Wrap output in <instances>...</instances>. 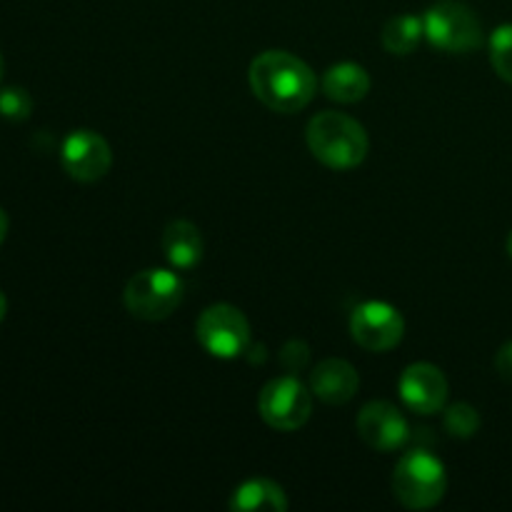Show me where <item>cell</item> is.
Returning a JSON list of instances; mask_svg holds the SVG:
<instances>
[{
	"instance_id": "6da1fadb",
	"label": "cell",
	"mask_w": 512,
	"mask_h": 512,
	"mask_svg": "<svg viewBox=\"0 0 512 512\" xmlns=\"http://www.w3.org/2000/svg\"><path fill=\"white\" fill-rule=\"evenodd\" d=\"M250 88L265 108L275 113H298L315 98L318 80L308 63L288 50H265L250 63Z\"/></svg>"
},
{
	"instance_id": "7a4b0ae2",
	"label": "cell",
	"mask_w": 512,
	"mask_h": 512,
	"mask_svg": "<svg viewBox=\"0 0 512 512\" xmlns=\"http://www.w3.org/2000/svg\"><path fill=\"white\" fill-rule=\"evenodd\" d=\"M305 140L315 160L333 170L358 168L370 148L363 125L335 110H323L315 115L305 130Z\"/></svg>"
},
{
	"instance_id": "3957f363",
	"label": "cell",
	"mask_w": 512,
	"mask_h": 512,
	"mask_svg": "<svg viewBox=\"0 0 512 512\" xmlns=\"http://www.w3.org/2000/svg\"><path fill=\"white\" fill-rule=\"evenodd\" d=\"M445 488H448L445 465L428 450H410L395 465L393 493L403 508H433L443 500Z\"/></svg>"
},
{
	"instance_id": "277c9868",
	"label": "cell",
	"mask_w": 512,
	"mask_h": 512,
	"mask_svg": "<svg viewBox=\"0 0 512 512\" xmlns=\"http://www.w3.org/2000/svg\"><path fill=\"white\" fill-rule=\"evenodd\" d=\"M425 38L443 53H473L483 45V25L468 5L458 0H440L423 15Z\"/></svg>"
},
{
	"instance_id": "5b68a950",
	"label": "cell",
	"mask_w": 512,
	"mask_h": 512,
	"mask_svg": "<svg viewBox=\"0 0 512 512\" xmlns=\"http://www.w3.org/2000/svg\"><path fill=\"white\" fill-rule=\"evenodd\" d=\"M183 290V280L173 270L148 268L128 280L123 300L130 315L158 323L170 318L173 310L183 303Z\"/></svg>"
},
{
	"instance_id": "8992f818",
	"label": "cell",
	"mask_w": 512,
	"mask_h": 512,
	"mask_svg": "<svg viewBox=\"0 0 512 512\" xmlns=\"http://www.w3.org/2000/svg\"><path fill=\"white\" fill-rule=\"evenodd\" d=\"M195 338L205 353L220 360H233L248 350L250 323L238 308L228 303L210 305L195 325Z\"/></svg>"
},
{
	"instance_id": "52a82bcc",
	"label": "cell",
	"mask_w": 512,
	"mask_h": 512,
	"mask_svg": "<svg viewBox=\"0 0 512 512\" xmlns=\"http://www.w3.org/2000/svg\"><path fill=\"white\" fill-rule=\"evenodd\" d=\"M258 413L270 428L283 430V433L303 428L313 413V390L305 388L293 375L270 380L260 390Z\"/></svg>"
},
{
	"instance_id": "ba28073f",
	"label": "cell",
	"mask_w": 512,
	"mask_h": 512,
	"mask_svg": "<svg viewBox=\"0 0 512 512\" xmlns=\"http://www.w3.org/2000/svg\"><path fill=\"white\" fill-rule=\"evenodd\" d=\"M405 320L400 310L393 305L380 303V300H368L358 305L350 318V335L360 348L370 353H385L393 350L403 340Z\"/></svg>"
},
{
	"instance_id": "9c48e42d",
	"label": "cell",
	"mask_w": 512,
	"mask_h": 512,
	"mask_svg": "<svg viewBox=\"0 0 512 512\" xmlns=\"http://www.w3.org/2000/svg\"><path fill=\"white\" fill-rule=\"evenodd\" d=\"M65 173L78 183H95L105 178L113 165L108 140L95 130H73L60 148Z\"/></svg>"
},
{
	"instance_id": "30bf717a",
	"label": "cell",
	"mask_w": 512,
	"mask_h": 512,
	"mask_svg": "<svg viewBox=\"0 0 512 512\" xmlns=\"http://www.w3.org/2000/svg\"><path fill=\"white\" fill-rule=\"evenodd\" d=\"M358 435L378 453H393L403 448L410 438L405 415L385 400H373L358 415Z\"/></svg>"
},
{
	"instance_id": "8fae6325",
	"label": "cell",
	"mask_w": 512,
	"mask_h": 512,
	"mask_svg": "<svg viewBox=\"0 0 512 512\" xmlns=\"http://www.w3.org/2000/svg\"><path fill=\"white\" fill-rule=\"evenodd\" d=\"M400 398L405 408L418 415H435L445 408L448 400V380L443 370L430 363H413L400 375Z\"/></svg>"
},
{
	"instance_id": "7c38bea8",
	"label": "cell",
	"mask_w": 512,
	"mask_h": 512,
	"mask_svg": "<svg viewBox=\"0 0 512 512\" xmlns=\"http://www.w3.org/2000/svg\"><path fill=\"white\" fill-rule=\"evenodd\" d=\"M360 388V378L348 360L328 358L318 363V368L310 375V390L315 398L328 405H345L355 398Z\"/></svg>"
},
{
	"instance_id": "4fadbf2b",
	"label": "cell",
	"mask_w": 512,
	"mask_h": 512,
	"mask_svg": "<svg viewBox=\"0 0 512 512\" xmlns=\"http://www.w3.org/2000/svg\"><path fill=\"white\" fill-rule=\"evenodd\" d=\"M163 253L173 268H195L203 258V235L188 220H173L163 233Z\"/></svg>"
},
{
	"instance_id": "5bb4252c",
	"label": "cell",
	"mask_w": 512,
	"mask_h": 512,
	"mask_svg": "<svg viewBox=\"0 0 512 512\" xmlns=\"http://www.w3.org/2000/svg\"><path fill=\"white\" fill-rule=\"evenodd\" d=\"M230 510L285 512L288 510V498H285V490L278 483H273V480L250 478L233 490V495H230Z\"/></svg>"
},
{
	"instance_id": "9a60e30c",
	"label": "cell",
	"mask_w": 512,
	"mask_h": 512,
	"mask_svg": "<svg viewBox=\"0 0 512 512\" xmlns=\"http://www.w3.org/2000/svg\"><path fill=\"white\" fill-rule=\"evenodd\" d=\"M323 93L338 103H358L370 93V75L358 63H338L325 70Z\"/></svg>"
},
{
	"instance_id": "2e32d148",
	"label": "cell",
	"mask_w": 512,
	"mask_h": 512,
	"mask_svg": "<svg viewBox=\"0 0 512 512\" xmlns=\"http://www.w3.org/2000/svg\"><path fill=\"white\" fill-rule=\"evenodd\" d=\"M383 48L390 55H410L425 38L423 18L418 15H395L383 28Z\"/></svg>"
},
{
	"instance_id": "e0dca14e",
	"label": "cell",
	"mask_w": 512,
	"mask_h": 512,
	"mask_svg": "<svg viewBox=\"0 0 512 512\" xmlns=\"http://www.w3.org/2000/svg\"><path fill=\"white\" fill-rule=\"evenodd\" d=\"M490 65L503 78L505 83L512 85V23L500 25L490 35Z\"/></svg>"
},
{
	"instance_id": "ac0fdd59",
	"label": "cell",
	"mask_w": 512,
	"mask_h": 512,
	"mask_svg": "<svg viewBox=\"0 0 512 512\" xmlns=\"http://www.w3.org/2000/svg\"><path fill=\"white\" fill-rule=\"evenodd\" d=\"M445 430L453 438L468 440L480 430V413L468 403H455L445 410Z\"/></svg>"
},
{
	"instance_id": "d6986e66",
	"label": "cell",
	"mask_w": 512,
	"mask_h": 512,
	"mask_svg": "<svg viewBox=\"0 0 512 512\" xmlns=\"http://www.w3.org/2000/svg\"><path fill=\"white\" fill-rule=\"evenodd\" d=\"M30 113H33V98L28 90L18 88V85L0 90V115L5 120L20 123V120H28Z\"/></svg>"
},
{
	"instance_id": "ffe728a7",
	"label": "cell",
	"mask_w": 512,
	"mask_h": 512,
	"mask_svg": "<svg viewBox=\"0 0 512 512\" xmlns=\"http://www.w3.org/2000/svg\"><path fill=\"white\" fill-rule=\"evenodd\" d=\"M495 370H498V375L505 383H512V340L505 343L498 350V355H495Z\"/></svg>"
},
{
	"instance_id": "44dd1931",
	"label": "cell",
	"mask_w": 512,
	"mask_h": 512,
	"mask_svg": "<svg viewBox=\"0 0 512 512\" xmlns=\"http://www.w3.org/2000/svg\"><path fill=\"white\" fill-rule=\"evenodd\" d=\"M5 235H8V215H5V210L0 208V245H3Z\"/></svg>"
},
{
	"instance_id": "7402d4cb",
	"label": "cell",
	"mask_w": 512,
	"mask_h": 512,
	"mask_svg": "<svg viewBox=\"0 0 512 512\" xmlns=\"http://www.w3.org/2000/svg\"><path fill=\"white\" fill-rule=\"evenodd\" d=\"M5 313H8V300H5V295H3V290H0V323H3V318H5Z\"/></svg>"
},
{
	"instance_id": "603a6c76",
	"label": "cell",
	"mask_w": 512,
	"mask_h": 512,
	"mask_svg": "<svg viewBox=\"0 0 512 512\" xmlns=\"http://www.w3.org/2000/svg\"><path fill=\"white\" fill-rule=\"evenodd\" d=\"M508 255L512 258V233L508 235Z\"/></svg>"
},
{
	"instance_id": "cb8c5ba5",
	"label": "cell",
	"mask_w": 512,
	"mask_h": 512,
	"mask_svg": "<svg viewBox=\"0 0 512 512\" xmlns=\"http://www.w3.org/2000/svg\"><path fill=\"white\" fill-rule=\"evenodd\" d=\"M3 70H5V63H3V55H0V80H3Z\"/></svg>"
}]
</instances>
